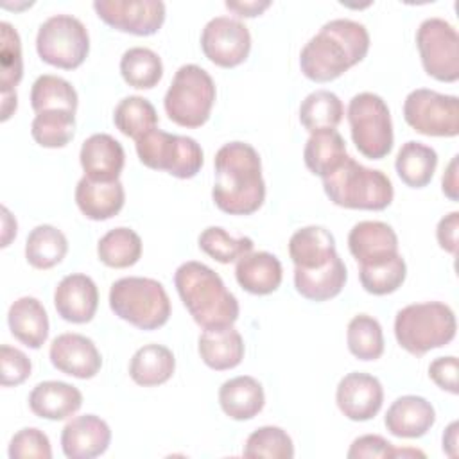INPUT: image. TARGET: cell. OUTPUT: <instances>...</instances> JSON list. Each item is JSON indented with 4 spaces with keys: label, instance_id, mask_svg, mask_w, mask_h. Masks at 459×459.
I'll return each mask as SVG.
<instances>
[{
    "label": "cell",
    "instance_id": "obj_53",
    "mask_svg": "<svg viewBox=\"0 0 459 459\" xmlns=\"http://www.w3.org/2000/svg\"><path fill=\"white\" fill-rule=\"evenodd\" d=\"M18 97L16 91H4L2 93V120L5 122L16 111Z\"/></svg>",
    "mask_w": 459,
    "mask_h": 459
},
{
    "label": "cell",
    "instance_id": "obj_38",
    "mask_svg": "<svg viewBox=\"0 0 459 459\" xmlns=\"http://www.w3.org/2000/svg\"><path fill=\"white\" fill-rule=\"evenodd\" d=\"M124 81L138 90L154 88L163 75L161 57L147 47H131L120 57Z\"/></svg>",
    "mask_w": 459,
    "mask_h": 459
},
{
    "label": "cell",
    "instance_id": "obj_11",
    "mask_svg": "<svg viewBox=\"0 0 459 459\" xmlns=\"http://www.w3.org/2000/svg\"><path fill=\"white\" fill-rule=\"evenodd\" d=\"M423 70L441 82L459 79V34L445 18H425L416 30Z\"/></svg>",
    "mask_w": 459,
    "mask_h": 459
},
{
    "label": "cell",
    "instance_id": "obj_52",
    "mask_svg": "<svg viewBox=\"0 0 459 459\" xmlns=\"http://www.w3.org/2000/svg\"><path fill=\"white\" fill-rule=\"evenodd\" d=\"M443 452L450 457L457 455V421H452L443 432Z\"/></svg>",
    "mask_w": 459,
    "mask_h": 459
},
{
    "label": "cell",
    "instance_id": "obj_20",
    "mask_svg": "<svg viewBox=\"0 0 459 459\" xmlns=\"http://www.w3.org/2000/svg\"><path fill=\"white\" fill-rule=\"evenodd\" d=\"M348 249L360 264H375L398 255V237L382 221H360L348 233Z\"/></svg>",
    "mask_w": 459,
    "mask_h": 459
},
{
    "label": "cell",
    "instance_id": "obj_49",
    "mask_svg": "<svg viewBox=\"0 0 459 459\" xmlns=\"http://www.w3.org/2000/svg\"><path fill=\"white\" fill-rule=\"evenodd\" d=\"M457 230H459V212H450L439 219L436 228V238L441 249L450 255L457 253Z\"/></svg>",
    "mask_w": 459,
    "mask_h": 459
},
{
    "label": "cell",
    "instance_id": "obj_50",
    "mask_svg": "<svg viewBox=\"0 0 459 459\" xmlns=\"http://www.w3.org/2000/svg\"><path fill=\"white\" fill-rule=\"evenodd\" d=\"M457 160L459 156L454 154L450 163L446 165L443 178H441V190L443 194L450 199V201H457L459 199V181H457Z\"/></svg>",
    "mask_w": 459,
    "mask_h": 459
},
{
    "label": "cell",
    "instance_id": "obj_36",
    "mask_svg": "<svg viewBox=\"0 0 459 459\" xmlns=\"http://www.w3.org/2000/svg\"><path fill=\"white\" fill-rule=\"evenodd\" d=\"M344 115L342 100L330 90H316L299 104V122L310 133L335 129Z\"/></svg>",
    "mask_w": 459,
    "mask_h": 459
},
{
    "label": "cell",
    "instance_id": "obj_18",
    "mask_svg": "<svg viewBox=\"0 0 459 459\" xmlns=\"http://www.w3.org/2000/svg\"><path fill=\"white\" fill-rule=\"evenodd\" d=\"M54 307L68 323H88L99 307V289L88 274H66L54 290Z\"/></svg>",
    "mask_w": 459,
    "mask_h": 459
},
{
    "label": "cell",
    "instance_id": "obj_15",
    "mask_svg": "<svg viewBox=\"0 0 459 459\" xmlns=\"http://www.w3.org/2000/svg\"><path fill=\"white\" fill-rule=\"evenodd\" d=\"M335 402L348 420L368 421L382 409L384 387L377 377L362 371H351L339 380Z\"/></svg>",
    "mask_w": 459,
    "mask_h": 459
},
{
    "label": "cell",
    "instance_id": "obj_6",
    "mask_svg": "<svg viewBox=\"0 0 459 459\" xmlns=\"http://www.w3.org/2000/svg\"><path fill=\"white\" fill-rule=\"evenodd\" d=\"M109 307L120 319L140 330H156L170 317V298L165 287L145 276H126L109 289Z\"/></svg>",
    "mask_w": 459,
    "mask_h": 459
},
{
    "label": "cell",
    "instance_id": "obj_10",
    "mask_svg": "<svg viewBox=\"0 0 459 459\" xmlns=\"http://www.w3.org/2000/svg\"><path fill=\"white\" fill-rule=\"evenodd\" d=\"M36 50L41 61L74 70L90 52V36L84 23L72 14H52L38 29Z\"/></svg>",
    "mask_w": 459,
    "mask_h": 459
},
{
    "label": "cell",
    "instance_id": "obj_35",
    "mask_svg": "<svg viewBox=\"0 0 459 459\" xmlns=\"http://www.w3.org/2000/svg\"><path fill=\"white\" fill-rule=\"evenodd\" d=\"M99 260L115 269H126L134 265L142 256L140 235L126 226H118L104 233L97 244Z\"/></svg>",
    "mask_w": 459,
    "mask_h": 459
},
{
    "label": "cell",
    "instance_id": "obj_12",
    "mask_svg": "<svg viewBox=\"0 0 459 459\" xmlns=\"http://www.w3.org/2000/svg\"><path fill=\"white\" fill-rule=\"evenodd\" d=\"M403 118L420 134L454 138L459 134V99L416 88L403 100Z\"/></svg>",
    "mask_w": 459,
    "mask_h": 459
},
{
    "label": "cell",
    "instance_id": "obj_17",
    "mask_svg": "<svg viewBox=\"0 0 459 459\" xmlns=\"http://www.w3.org/2000/svg\"><path fill=\"white\" fill-rule=\"evenodd\" d=\"M109 443L111 429L95 414L75 416L61 430V448L68 459H91L102 455Z\"/></svg>",
    "mask_w": 459,
    "mask_h": 459
},
{
    "label": "cell",
    "instance_id": "obj_3",
    "mask_svg": "<svg viewBox=\"0 0 459 459\" xmlns=\"http://www.w3.org/2000/svg\"><path fill=\"white\" fill-rule=\"evenodd\" d=\"M176 290L192 319L203 328L231 326L238 319V301L222 278L208 265L188 260L174 273Z\"/></svg>",
    "mask_w": 459,
    "mask_h": 459
},
{
    "label": "cell",
    "instance_id": "obj_39",
    "mask_svg": "<svg viewBox=\"0 0 459 459\" xmlns=\"http://www.w3.org/2000/svg\"><path fill=\"white\" fill-rule=\"evenodd\" d=\"M348 350L359 360H377L384 353V332L380 323L368 314L350 319L346 330Z\"/></svg>",
    "mask_w": 459,
    "mask_h": 459
},
{
    "label": "cell",
    "instance_id": "obj_21",
    "mask_svg": "<svg viewBox=\"0 0 459 459\" xmlns=\"http://www.w3.org/2000/svg\"><path fill=\"white\" fill-rule=\"evenodd\" d=\"M434 421L436 411L432 403L416 394H403L396 398L384 416V425L389 434L405 439L425 436L432 429Z\"/></svg>",
    "mask_w": 459,
    "mask_h": 459
},
{
    "label": "cell",
    "instance_id": "obj_43",
    "mask_svg": "<svg viewBox=\"0 0 459 459\" xmlns=\"http://www.w3.org/2000/svg\"><path fill=\"white\" fill-rule=\"evenodd\" d=\"M199 247L221 264H230L253 251V240L249 237H231L221 226H208L201 231Z\"/></svg>",
    "mask_w": 459,
    "mask_h": 459
},
{
    "label": "cell",
    "instance_id": "obj_28",
    "mask_svg": "<svg viewBox=\"0 0 459 459\" xmlns=\"http://www.w3.org/2000/svg\"><path fill=\"white\" fill-rule=\"evenodd\" d=\"M348 280V271L339 255L316 269L294 267V287L310 301H326L335 298Z\"/></svg>",
    "mask_w": 459,
    "mask_h": 459
},
{
    "label": "cell",
    "instance_id": "obj_54",
    "mask_svg": "<svg viewBox=\"0 0 459 459\" xmlns=\"http://www.w3.org/2000/svg\"><path fill=\"white\" fill-rule=\"evenodd\" d=\"M416 457V455H420V457H425V454L423 452H420V450H414V448H394L393 446V452H391V457Z\"/></svg>",
    "mask_w": 459,
    "mask_h": 459
},
{
    "label": "cell",
    "instance_id": "obj_51",
    "mask_svg": "<svg viewBox=\"0 0 459 459\" xmlns=\"http://www.w3.org/2000/svg\"><path fill=\"white\" fill-rule=\"evenodd\" d=\"M224 5H226L230 11H233L235 14H238V16L253 18V16L262 14V13L271 5V2H269V0H240V2H231V0H228Z\"/></svg>",
    "mask_w": 459,
    "mask_h": 459
},
{
    "label": "cell",
    "instance_id": "obj_45",
    "mask_svg": "<svg viewBox=\"0 0 459 459\" xmlns=\"http://www.w3.org/2000/svg\"><path fill=\"white\" fill-rule=\"evenodd\" d=\"M11 459H50L52 448L47 434L36 427H25L18 430L9 443Z\"/></svg>",
    "mask_w": 459,
    "mask_h": 459
},
{
    "label": "cell",
    "instance_id": "obj_44",
    "mask_svg": "<svg viewBox=\"0 0 459 459\" xmlns=\"http://www.w3.org/2000/svg\"><path fill=\"white\" fill-rule=\"evenodd\" d=\"M0 86L4 91H14L23 77L20 34L9 22L0 23Z\"/></svg>",
    "mask_w": 459,
    "mask_h": 459
},
{
    "label": "cell",
    "instance_id": "obj_34",
    "mask_svg": "<svg viewBox=\"0 0 459 459\" xmlns=\"http://www.w3.org/2000/svg\"><path fill=\"white\" fill-rule=\"evenodd\" d=\"M77 91L63 77L43 74L30 88V106L36 113L41 111H77Z\"/></svg>",
    "mask_w": 459,
    "mask_h": 459
},
{
    "label": "cell",
    "instance_id": "obj_31",
    "mask_svg": "<svg viewBox=\"0 0 459 459\" xmlns=\"http://www.w3.org/2000/svg\"><path fill=\"white\" fill-rule=\"evenodd\" d=\"M346 158V142L335 129L310 133L303 149V161L307 169L321 179L332 174Z\"/></svg>",
    "mask_w": 459,
    "mask_h": 459
},
{
    "label": "cell",
    "instance_id": "obj_48",
    "mask_svg": "<svg viewBox=\"0 0 459 459\" xmlns=\"http://www.w3.org/2000/svg\"><path fill=\"white\" fill-rule=\"evenodd\" d=\"M391 452H393V443H389L385 437L378 434H366L353 439L346 455L348 459H364V457L384 459V457H391Z\"/></svg>",
    "mask_w": 459,
    "mask_h": 459
},
{
    "label": "cell",
    "instance_id": "obj_25",
    "mask_svg": "<svg viewBox=\"0 0 459 459\" xmlns=\"http://www.w3.org/2000/svg\"><path fill=\"white\" fill-rule=\"evenodd\" d=\"M7 323L14 339L32 350L41 348L48 337V314L38 298L22 296L13 301Z\"/></svg>",
    "mask_w": 459,
    "mask_h": 459
},
{
    "label": "cell",
    "instance_id": "obj_30",
    "mask_svg": "<svg viewBox=\"0 0 459 459\" xmlns=\"http://www.w3.org/2000/svg\"><path fill=\"white\" fill-rule=\"evenodd\" d=\"M176 369L174 353L163 344H145L138 348L129 362V377L134 384L154 387L165 384Z\"/></svg>",
    "mask_w": 459,
    "mask_h": 459
},
{
    "label": "cell",
    "instance_id": "obj_32",
    "mask_svg": "<svg viewBox=\"0 0 459 459\" xmlns=\"http://www.w3.org/2000/svg\"><path fill=\"white\" fill-rule=\"evenodd\" d=\"M437 167V152L421 142H405L394 160V169L400 179L411 188L427 186Z\"/></svg>",
    "mask_w": 459,
    "mask_h": 459
},
{
    "label": "cell",
    "instance_id": "obj_16",
    "mask_svg": "<svg viewBox=\"0 0 459 459\" xmlns=\"http://www.w3.org/2000/svg\"><path fill=\"white\" fill-rule=\"evenodd\" d=\"M48 357L56 369L81 380L93 378L102 366V357L95 342L90 337L74 332L57 335L50 342Z\"/></svg>",
    "mask_w": 459,
    "mask_h": 459
},
{
    "label": "cell",
    "instance_id": "obj_1",
    "mask_svg": "<svg viewBox=\"0 0 459 459\" xmlns=\"http://www.w3.org/2000/svg\"><path fill=\"white\" fill-rule=\"evenodd\" d=\"M215 183L213 203L230 215H251L265 199L262 160L258 151L246 142L224 143L213 158Z\"/></svg>",
    "mask_w": 459,
    "mask_h": 459
},
{
    "label": "cell",
    "instance_id": "obj_41",
    "mask_svg": "<svg viewBox=\"0 0 459 459\" xmlns=\"http://www.w3.org/2000/svg\"><path fill=\"white\" fill-rule=\"evenodd\" d=\"M75 133V113L70 111H41L30 124V134L36 143L48 149L65 147Z\"/></svg>",
    "mask_w": 459,
    "mask_h": 459
},
{
    "label": "cell",
    "instance_id": "obj_24",
    "mask_svg": "<svg viewBox=\"0 0 459 459\" xmlns=\"http://www.w3.org/2000/svg\"><path fill=\"white\" fill-rule=\"evenodd\" d=\"M235 278L238 285L251 294H271L281 283V262L269 251H251L237 260Z\"/></svg>",
    "mask_w": 459,
    "mask_h": 459
},
{
    "label": "cell",
    "instance_id": "obj_2",
    "mask_svg": "<svg viewBox=\"0 0 459 459\" xmlns=\"http://www.w3.org/2000/svg\"><path fill=\"white\" fill-rule=\"evenodd\" d=\"M369 50L368 29L350 18L326 22L301 48L299 68L316 82H328L360 63Z\"/></svg>",
    "mask_w": 459,
    "mask_h": 459
},
{
    "label": "cell",
    "instance_id": "obj_22",
    "mask_svg": "<svg viewBox=\"0 0 459 459\" xmlns=\"http://www.w3.org/2000/svg\"><path fill=\"white\" fill-rule=\"evenodd\" d=\"M82 405V393L61 380H45L32 387L29 394L30 411L45 420L59 421L75 414Z\"/></svg>",
    "mask_w": 459,
    "mask_h": 459
},
{
    "label": "cell",
    "instance_id": "obj_42",
    "mask_svg": "<svg viewBox=\"0 0 459 459\" xmlns=\"http://www.w3.org/2000/svg\"><path fill=\"white\" fill-rule=\"evenodd\" d=\"M244 457L249 459H292L294 445L290 436L274 425H264L251 432L244 445Z\"/></svg>",
    "mask_w": 459,
    "mask_h": 459
},
{
    "label": "cell",
    "instance_id": "obj_7",
    "mask_svg": "<svg viewBox=\"0 0 459 459\" xmlns=\"http://www.w3.org/2000/svg\"><path fill=\"white\" fill-rule=\"evenodd\" d=\"M215 82L199 65H181L165 93L163 108L169 118L181 127H201L215 102Z\"/></svg>",
    "mask_w": 459,
    "mask_h": 459
},
{
    "label": "cell",
    "instance_id": "obj_33",
    "mask_svg": "<svg viewBox=\"0 0 459 459\" xmlns=\"http://www.w3.org/2000/svg\"><path fill=\"white\" fill-rule=\"evenodd\" d=\"M68 253V240L61 230L52 224L32 228L25 240V258L34 269H50Z\"/></svg>",
    "mask_w": 459,
    "mask_h": 459
},
{
    "label": "cell",
    "instance_id": "obj_13",
    "mask_svg": "<svg viewBox=\"0 0 459 459\" xmlns=\"http://www.w3.org/2000/svg\"><path fill=\"white\" fill-rule=\"evenodd\" d=\"M203 54L221 68H233L244 63L251 50L249 29L237 18L215 16L206 22L201 32Z\"/></svg>",
    "mask_w": 459,
    "mask_h": 459
},
{
    "label": "cell",
    "instance_id": "obj_47",
    "mask_svg": "<svg viewBox=\"0 0 459 459\" xmlns=\"http://www.w3.org/2000/svg\"><path fill=\"white\" fill-rule=\"evenodd\" d=\"M457 357L454 355L437 357L429 366V377L439 389L450 394H457Z\"/></svg>",
    "mask_w": 459,
    "mask_h": 459
},
{
    "label": "cell",
    "instance_id": "obj_23",
    "mask_svg": "<svg viewBox=\"0 0 459 459\" xmlns=\"http://www.w3.org/2000/svg\"><path fill=\"white\" fill-rule=\"evenodd\" d=\"M126 201L124 185L117 181H93L82 176L75 186V203L91 221H108L115 217Z\"/></svg>",
    "mask_w": 459,
    "mask_h": 459
},
{
    "label": "cell",
    "instance_id": "obj_9",
    "mask_svg": "<svg viewBox=\"0 0 459 459\" xmlns=\"http://www.w3.org/2000/svg\"><path fill=\"white\" fill-rule=\"evenodd\" d=\"M136 154L145 167L165 170L179 179L194 178L204 161L203 149L194 138L158 127L136 140Z\"/></svg>",
    "mask_w": 459,
    "mask_h": 459
},
{
    "label": "cell",
    "instance_id": "obj_8",
    "mask_svg": "<svg viewBox=\"0 0 459 459\" xmlns=\"http://www.w3.org/2000/svg\"><path fill=\"white\" fill-rule=\"evenodd\" d=\"M348 124L357 151L369 160H382L393 149V120L385 100L371 91H360L348 104Z\"/></svg>",
    "mask_w": 459,
    "mask_h": 459
},
{
    "label": "cell",
    "instance_id": "obj_26",
    "mask_svg": "<svg viewBox=\"0 0 459 459\" xmlns=\"http://www.w3.org/2000/svg\"><path fill=\"white\" fill-rule=\"evenodd\" d=\"M197 351L208 368L224 371L233 369L242 362L246 346L242 335L231 325L204 330L197 339Z\"/></svg>",
    "mask_w": 459,
    "mask_h": 459
},
{
    "label": "cell",
    "instance_id": "obj_14",
    "mask_svg": "<svg viewBox=\"0 0 459 459\" xmlns=\"http://www.w3.org/2000/svg\"><path fill=\"white\" fill-rule=\"evenodd\" d=\"M93 9L109 27L134 36L156 34L165 22L161 0H95Z\"/></svg>",
    "mask_w": 459,
    "mask_h": 459
},
{
    "label": "cell",
    "instance_id": "obj_4",
    "mask_svg": "<svg viewBox=\"0 0 459 459\" xmlns=\"http://www.w3.org/2000/svg\"><path fill=\"white\" fill-rule=\"evenodd\" d=\"M328 199L350 210H384L393 203L391 179L378 169H368L348 156L332 174L323 178Z\"/></svg>",
    "mask_w": 459,
    "mask_h": 459
},
{
    "label": "cell",
    "instance_id": "obj_5",
    "mask_svg": "<svg viewBox=\"0 0 459 459\" xmlns=\"http://www.w3.org/2000/svg\"><path fill=\"white\" fill-rule=\"evenodd\" d=\"M455 330V314L441 301L411 303L400 308L394 317V337L398 344L416 357L452 342Z\"/></svg>",
    "mask_w": 459,
    "mask_h": 459
},
{
    "label": "cell",
    "instance_id": "obj_19",
    "mask_svg": "<svg viewBox=\"0 0 459 459\" xmlns=\"http://www.w3.org/2000/svg\"><path fill=\"white\" fill-rule=\"evenodd\" d=\"M79 160L86 178L93 181H117L126 163V152L122 143L111 134L95 133L82 142Z\"/></svg>",
    "mask_w": 459,
    "mask_h": 459
},
{
    "label": "cell",
    "instance_id": "obj_29",
    "mask_svg": "<svg viewBox=\"0 0 459 459\" xmlns=\"http://www.w3.org/2000/svg\"><path fill=\"white\" fill-rule=\"evenodd\" d=\"M219 403L224 414L231 420H251L265 405L264 387L249 375L233 377L219 387Z\"/></svg>",
    "mask_w": 459,
    "mask_h": 459
},
{
    "label": "cell",
    "instance_id": "obj_46",
    "mask_svg": "<svg viewBox=\"0 0 459 459\" xmlns=\"http://www.w3.org/2000/svg\"><path fill=\"white\" fill-rule=\"evenodd\" d=\"M30 359L18 348L9 344L0 346V373H2V385H20L30 377Z\"/></svg>",
    "mask_w": 459,
    "mask_h": 459
},
{
    "label": "cell",
    "instance_id": "obj_40",
    "mask_svg": "<svg viewBox=\"0 0 459 459\" xmlns=\"http://www.w3.org/2000/svg\"><path fill=\"white\" fill-rule=\"evenodd\" d=\"M407 276V265L402 255H394L391 258L360 265L359 280L366 292L375 296H385L402 287Z\"/></svg>",
    "mask_w": 459,
    "mask_h": 459
},
{
    "label": "cell",
    "instance_id": "obj_37",
    "mask_svg": "<svg viewBox=\"0 0 459 459\" xmlns=\"http://www.w3.org/2000/svg\"><path fill=\"white\" fill-rule=\"evenodd\" d=\"M113 122L122 134L136 142L152 129H156L158 113L156 108L145 97L129 95L115 106Z\"/></svg>",
    "mask_w": 459,
    "mask_h": 459
},
{
    "label": "cell",
    "instance_id": "obj_27",
    "mask_svg": "<svg viewBox=\"0 0 459 459\" xmlns=\"http://www.w3.org/2000/svg\"><path fill=\"white\" fill-rule=\"evenodd\" d=\"M335 255V238L323 226L299 228L289 238V256L294 267L316 269L328 264Z\"/></svg>",
    "mask_w": 459,
    "mask_h": 459
}]
</instances>
